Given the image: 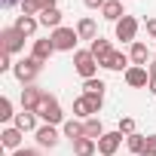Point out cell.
I'll list each match as a JSON object with an SVG mask.
<instances>
[{
  "label": "cell",
  "instance_id": "28",
  "mask_svg": "<svg viewBox=\"0 0 156 156\" xmlns=\"http://www.w3.org/2000/svg\"><path fill=\"white\" fill-rule=\"evenodd\" d=\"M9 119H16V113H12V101L3 95L0 98V122H9Z\"/></svg>",
  "mask_w": 156,
  "mask_h": 156
},
{
  "label": "cell",
  "instance_id": "2",
  "mask_svg": "<svg viewBox=\"0 0 156 156\" xmlns=\"http://www.w3.org/2000/svg\"><path fill=\"white\" fill-rule=\"evenodd\" d=\"M40 70H43V61H37L34 55H25V58L16 61L12 76H16L22 86H34V83H37V76H40Z\"/></svg>",
  "mask_w": 156,
  "mask_h": 156
},
{
  "label": "cell",
  "instance_id": "23",
  "mask_svg": "<svg viewBox=\"0 0 156 156\" xmlns=\"http://www.w3.org/2000/svg\"><path fill=\"white\" fill-rule=\"evenodd\" d=\"M37 19H40V25H43V28H49V31L61 28V9H58V6H55V9H46V12H40Z\"/></svg>",
  "mask_w": 156,
  "mask_h": 156
},
{
  "label": "cell",
  "instance_id": "12",
  "mask_svg": "<svg viewBox=\"0 0 156 156\" xmlns=\"http://www.w3.org/2000/svg\"><path fill=\"white\" fill-rule=\"evenodd\" d=\"M22 138H25V132H19L16 126H6L3 132H0V144H3L6 150H22Z\"/></svg>",
  "mask_w": 156,
  "mask_h": 156
},
{
  "label": "cell",
  "instance_id": "4",
  "mask_svg": "<svg viewBox=\"0 0 156 156\" xmlns=\"http://www.w3.org/2000/svg\"><path fill=\"white\" fill-rule=\"evenodd\" d=\"M98 58L89 52V49H76L73 52V70L83 76V80H92V76H98Z\"/></svg>",
  "mask_w": 156,
  "mask_h": 156
},
{
  "label": "cell",
  "instance_id": "36",
  "mask_svg": "<svg viewBox=\"0 0 156 156\" xmlns=\"http://www.w3.org/2000/svg\"><path fill=\"white\" fill-rule=\"evenodd\" d=\"M147 70H150V76H156V58H153V61L147 64Z\"/></svg>",
  "mask_w": 156,
  "mask_h": 156
},
{
  "label": "cell",
  "instance_id": "10",
  "mask_svg": "<svg viewBox=\"0 0 156 156\" xmlns=\"http://www.w3.org/2000/svg\"><path fill=\"white\" fill-rule=\"evenodd\" d=\"M34 138H37V144L40 147H58V141H61V135H58V129L55 126H40L37 132H34Z\"/></svg>",
  "mask_w": 156,
  "mask_h": 156
},
{
  "label": "cell",
  "instance_id": "9",
  "mask_svg": "<svg viewBox=\"0 0 156 156\" xmlns=\"http://www.w3.org/2000/svg\"><path fill=\"white\" fill-rule=\"evenodd\" d=\"M119 147H122V132H119V129H116V132H104V135L98 138V153H101V156H113Z\"/></svg>",
  "mask_w": 156,
  "mask_h": 156
},
{
  "label": "cell",
  "instance_id": "8",
  "mask_svg": "<svg viewBox=\"0 0 156 156\" xmlns=\"http://www.w3.org/2000/svg\"><path fill=\"white\" fill-rule=\"evenodd\" d=\"M122 80H126V86H129V89H144V86H150V70H147V67L132 64V67L122 73Z\"/></svg>",
  "mask_w": 156,
  "mask_h": 156
},
{
  "label": "cell",
  "instance_id": "3",
  "mask_svg": "<svg viewBox=\"0 0 156 156\" xmlns=\"http://www.w3.org/2000/svg\"><path fill=\"white\" fill-rule=\"evenodd\" d=\"M101 107H104V95H89V92H83L80 98L73 101V119H92V116H98L101 113Z\"/></svg>",
  "mask_w": 156,
  "mask_h": 156
},
{
  "label": "cell",
  "instance_id": "19",
  "mask_svg": "<svg viewBox=\"0 0 156 156\" xmlns=\"http://www.w3.org/2000/svg\"><path fill=\"white\" fill-rule=\"evenodd\" d=\"M129 58H132V64H138V67H147V64H150V52H147V43L135 40V43H132V49H129Z\"/></svg>",
  "mask_w": 156,
  "mask_h": 156
},
{
  "label": "cell",
  "instance_id": "34",
  "mask_svg": "<svg viewBox=\"0 0 156 156\" xmlns=\"http://www.w3.org/2000/svg\"><path fill=\"white\" fill-rule=\"evenodd\" d=\"M147 37L156 40V19H147Z\"/></svg>",
  "mask_w": 156,
  "mask_h": 156
},
{
  "label": "cell",
  "instance_id": "24",
  "mask_svg": "<svg viewBox=\"0 0 156 156\" xmlns=\"http://www.w3.org/2000/svg\"><path fill=\"white\" fill-rule=\"evenodd\" d=\"M73 153H76V156H95V153H98V141H92V138L73 141Z\"/></svg>",
  "mask_w": 156,
  "mask_h": 156
},
{
  "label": "cell",
  "instance_id": "31",
  "mask_svg": "<svg viewBox=\"0 0 156 156\" xmlns=\"http://www.w3.org/2000/svg\"><path fill=\"white\" fill-rule=\"evenodd\" d=\"M144 156H156V135H147V147H144Z\"/></svg>",
  "mask_w": 156,
  "mask_h": 156
},
{
  "label": "cell",
  "instance_id": "30",
  "mask_svg": "<svg viewBox=\"0 0 156 156\" xmlns=\"http://www.w3.org/2000/svg\"><path fill=\"white\" fill-rule=\"evenodd\" d=\"M16 64H12V55L9 52H0V73H6V70H12Z\"/></svg>",
  "mask_w": 156,
  "mask_h": 156
},
{
  "label": "cell",
  "instance_id": "16",
  "mask_svg": "<svg viewBox=\"0 0 156 156\" xmlns=\"http://www.w3.org/2000/svg\"><path fill=\"white\" fill-rule=\"evenodd\" d=\"M61 135L70 138V144H73V141H80V138H86V122H83V119H64Z\"/></svg>",
  "mask_w": 156,
  "mask_h": 156
},
{
  "label": "cell",
  "instance_id": "13",
  "mask_svg": "<svg viewBox=\"0 0 156 156\" xmlns=\"http://www.w3.org/2000/svg\"><path fill=\"white\" fill-rule=\"evenodd\" d=\"M101 67H104V70H116V73L122 70V73H126V70L132 67V58H129L126 52H116V49H113V55H110L107 61H101Z\"/></svg>",
  "mask_w": 156,
  "mask_h": 156
},
{
  "label": "cell",
  "instance_id": "7",
  "mask_svg": "<svg viewBox=\"0 0 156 156\" xmlns=\"http://www.w3.org/2000/svg\"><path fill=\"white\" fill-rule=\"evenodd\" d=\"M113 34H116V40H122V43H135V37H138V19H135V16H122V19L113 25Z\"/></svg>",
  "mask_w": 156,
  "mask_h": 156
},
{
  "label": "cell",
  "instance_id": "26",
  "mask_svg": "<svg viewBox=\"0 0 156 156\" xmlns=\"http://www.w3.org/2000/svg\"><path fill=\"white\" fill-rule=\"evenodd\" d=\"M104 135V122L98 119V116H92V119H86V138H92V141H98Z\"/></svg>",
  "mask_w": 156,
  "mask_h": 156
},
{
  "label": "cell",
  "instance_id": "1",
  "mask_svg": "<svg viewBox=\"0 0 156 156\" xmlns=\"http://www.w3.org/2000/svg\"><path fill=\"white\" fill-rule=\"evenodd\" d=\"M46 126H64V113H61V104H58V98L55 95H49V92H43V98H40V104H37V110H34Z\"/></svg>",
  "mask_w": 156,
  "mask_h": 156
},
{
  "label": "cell",
  "instance_id": "15",
  "mask_svg": "<svg viewBox=\"0 0 156 156\" xmlns=\"http://www.w3.org/2000/svg\"><path fill=\"white\" fill-rule=\"evenodd\" d=\"M37 113L34 110H22V113H16V119H12V126L19 129V132H37L40 126H37Z\"/></svg>",
  "mask_w": 156,
  "mask_h": 156
},
{
  "label": "cell",
  "instance_id": "22",
  "mask_svg": "<svg viewBox=\"0 0 156 156\" xmlns=\"http://www.w3.org/2000/svg\"><path fill=\"white\" fill-rule=\"evenodd\" d=\"M76 34H80V40H95V37H101V34H98L95 19H89V16L76 22Z\"/></svg>",
  "mask_w": 156,
  "mask_h": 156
},
{
  "label": "cell",
  "instance_id": "20",
  "mask_svg": "<svg viewBox=\"0 0 156 156\" xmlns=\"http://www.w3.org/2000/svg\"><path fill=\"white\" fill-rule=\"evenodd\" d=\"M37 28H40V19H37V16H19V19H16V31L25 34V37H34Z\"/></svg>",
  "mask_w": 156,
  "mask_h": 156
},
{
  "label": "cell",
  "instance_id": "17",
  "mask_svg": "<svg viewBox=\"0 0 156 156\" xmlns=\"http://www.w3.org/2000/svg\"><path fill=\"white\" fill-rule=\"evenodd\" d=\"M46 9H55V0H22V16H40Z\"/></svg>",
  "mask_w": 156,
  "mask_h": 156
},
{
  "label": "cell",
  "instance_id": "37",
  "mask_svg": "<svg viewBox=\"0 0 156 156\" xmlns=\"http://www.w3.org/2000/svg\"><path fill=\"white\" fill-rule=\"evenodd\" d=\"M0 3H3V6L9 9V6H16V3H22V0H0Z\"/></svg>",
  "mask_w": 156,
  "mask_h": 156
},
{
  "label": "cell",
  "instance_id": "25",
  "mask_svg": "<svg viewBox=\"0 0 156 156\" xmlns=\"http://www.w3.org/2000/svg\"><path fill=\"white\" fill-rule=\"evenodd\" d=\"M126 147H129V153H135V156H144V147H147V135H129L126 138Z\"/></svg>",
  "mask_w": 156,
  "mask_h": 156
},
{
  "label": "cell",
  "instance_id": "21",
  "mask_svg": "<svg viewBox=\"0 0 156 156\" xmlns=\"http://www.w3.org/2000/svg\"><path fill=\"white\" fill-rule=\"evenodd\" d=\"M126 16V9H122V0H107V3H104V9H101V19H107V22H119Z\"/></svg>",
  "mask_w": 156,
  "mask_h": 156
},
{
  "label": "cell",
  "instance_id": "32",
  "mask_svg": "<svg viewBox=\"0 0 156 156\" xmlns=\"http://www.w3.org/2000/svg\"><path fill=\"white\" fill-rule=\"evenodd\" d=\"M9 156H40V150H34V147H22V150H12Z\"/></svg>",
  "mask_w": 156,
  "mask_h": 156
},
{
  "label": "cell",
  "instance_id": "5",
  "mask_svg": "<svg viewBox=\"0 0 156 156\" xmlns=\"http://www.w3.org/2000/svg\"><path fill=\"white\" fill-rule=\"evenodd\" d=\"M49 40L55 43V49L58 52H76V43H80V34H76V28H55L52 34H49Z\"/></svg>",
  "mask_w": 156,
  "mask_h": 156
},
{
  "label": "cell",
  "instance_id": "18",
  "mask_svg": "<svg viewBox=\"0 0 156 156\" xmlns=\"http://www.w3.org/2000/svg\"><path fill=\"white\" fill-rule=\"evenodd\" d=\"M89 52H92V55L98 58V64H101V61H107V58L113 55V46H110V40H107V37H95V40H92V46H89Z\"/></svg>",
  "mask_w": 156,
  "mask_h": 156
},
{
  "label": "cell",
  "instance_id": "11",
  "mask_svg": "<svg viewBox=\"0 0 156 156\" xmlns=\"http://www.w3.org/2000/svg\"><path fill=\"white\" fill-rule=\"evenodd\" d=\"M55 52H58V49H55V43H52L49 37H46V40H34V46H31V55H34L37 61H43V64H46Z\"/></svg>",
  "mask_w": 156,
  "mask_h": 156
},
{
  "label": "cell",
  "instance_id": "6",
  "mask_svg": "<svg viewBox=\"0 0 156 156\" xmlns=\"http://www.w3.org/2000/svg\"><path fill=\"white\" fill-rule=\"evenodd\" d=\"M25 34H19L16 31V25H9V28H3L0 31V52H9V55H16V52H22L25 49Z\"/></svg>",
  "mask_w": 156,
  "mask_h": 156
},
{
  "label": "cell",
  "instance_id": "33",
  "mask_svg": "<svg viewBox=\"0 0 156 156\" xmlns=\"http://www.w3.org/2000/svg\"><path fill=\"white\" fill-rule=\"evenodd\" d=\"M83 3H86L89 9H104V3H107V0H83Z\"/></svg>",
  "mask_w": 156,
  "mask_h": 156
},
{
  "label": "cell",
  "instance_id": "27",
  "mask_svg": "<svg viewBox=\"0 0 156 156\" xmlns=\"http://www.w3.org/2000/svg\"><path fill=\"white\" fill-rule=\"evenodd\" d=\"M104 80H98V76H92V80H83V92H89V95H104Z\"/></svg>",
  "mask_w": 156,
  "mask_h": 156
},
{
  "label": "cell",
  "instance_id": "35",
  "mask_svg": "<svg viewBox=\"0 0 156 156\" xmlns=\"http://www.w3.org/2000/svg\"><path fill=\"white\" fill-rule=\"evenodd\" d=\"M147 89H150V95H156V76H150V86Z\"/></svg>",
  "mask_w": 156,
  "mask_h": 156
},
{
  "label": "cell",
  "instance_id": "14",
  "mask_svg": "<svg viewBox=\"0 0 156 156\" xmlns=\"http://www.w3.org/2000/svg\"><path fill=\"white\" fill-rule=\"evenodd\" d=\"M40 98H43V89H40L37 83H34V86H25V89H22V110H37Z\"/></svg>",
  "mask_w": 156,
  "mask_h": 156
},
{
  "label": "cell",
  "instance_id": "29",
  "mask_svg": "<svg viewBox=\"0 0 156 156\" xmlns=\"http://www.w3.org/2000/svg\"><path fill=\"white\" fill-rule=\"evenodd\" d=\"M116 129L129 138V135H135V119H132V116H119V126H116Z\"/></svg>",
  "mask_w": 156,
  "mask_h": 156
}]
</instances>
